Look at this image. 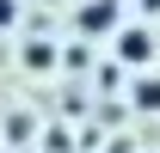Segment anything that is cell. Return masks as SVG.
Instances as JSON below:
<instances>
[{"mask_svg": "<svg viewBox=\"0 0 160 153\" xmlns=\"http://www.w3.org/2000/svg\"><path fill=\"white\" fill-rule=\"evenodd\" d=\"M25 67H56V43H31L25 49Z\"/></svg>", "mask_w": 160, "mask_h": 153, "instance_id": "obj_3", "label": "cell"}, {"mask_svg": "<svg viewBox=\"0 0 160 153\" xmlns=\"http://www.w3.org/2000/svg\"><path fill=\"white\" fill-rule=\"evenodd\" d=\"M19 19V0H0V25H12Z\"/></svg>", "mask_w": 160, "mask_h": 153, "instance_id": "obj_5", "label": "cell"}, {"mask_svg": "<svg viewBox=\"0 0 160 153\" xmlns=\"http://www.w3.org/2000/svg\"><path fill=\"white\" fill-rule=\"evenodd\" d=\"M136 104H142V110H160V80H142V86H136Z\"/></svg>", "mask_w": 160, "mask_h": 153, "instance_id": "obj_4", "label": "cell"}, {"mask_svg": "<svg viewBox=\"0 0 160 153\" xmlns=\"http://www.w3.org/2000/svg\"><path fill=\"white\" fill-rule=\"evenodd\" d=\"M80 31H86V37H92V31H99V37H117V0H86V6H80Z\"/></svg>", "mask_w": 160, "mask_h": 153, "instance_id": "obj_2", "label": "cell"}, {"mask_svg": "<svg viewBox=\"0 0 160 153\" xmlns=\"http://www.w3.org/2000/svg\"><path fill=\"white\" fill-rule=\"evenodd\" d=\"M117 61H123V67H148V61H154V31L123 25V31H117Z\"/></svg>", "mask_w": 160, "mask_h": 153, "instance_id": "obj_1", "label": "cell"}]
</instances>
